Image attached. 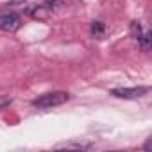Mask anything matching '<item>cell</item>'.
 <instances>
[{
	"label": "cell",
	"mask_w": 152,
	"mask_h": 152,
	"mask_svg": "<svg viewBox=\"0 0 152 152\" xmlns=\"http://www.w3.org/2000/svg\"><path fill=\"white\" fill-rule=\"evenodd\" d=\"M150 143H152V138H148V140L145 141V145H143V148H145V150H150Z\"/></svg>",
	"instance_id": "obj_8"
},
{
	"label": "cell",
	"mask_w": 152,
	"mask_h": 152,
	"mask_svg": "<svg viewBox=\"0 0 152 152\" xmlns=\"http://www.w3.org/2000/svg\"><path fill=\"white\" fill-rule=\"evenodd\" d=\"M68 99H70V95L64 93V91H52V93H45V95H41L39 99H36V100L32 102V106H36V107H39V109H50V107H54V106L64 104Z\"/></svg>",
	"instance_id": "obj_1"
},
{
	"label": "cell",
	"mask_w": 152,
	"mask_h": 152,
	"mask_svg": "<svg viewBox=\"0 0 152 152\" xmlns=\"http://www.w3.org/2000/svg\"><path fill=\"white\" fill-rule=\"evenodd\" d=\"M138 45L143 48V50H148L150 48V32H143L138 39Z\"/></svg>",
	"instance_id": "obj_5"
},
{
	"label": "cell",
	"mask_w": 152,
	"mask_h": 152,
	"mask_svg": "<svg viewBox=\"0 0 152 152\" xmlns=\"http://www.w3.org/2000/svg\"><path fill=\"white\" fill-rule=\"evenodd\" d=\"M148 90L145 88V86H136V88H116V90H113L111 93L115 95V97H118V99H138V97H141V95H145Z\"/></svg>",
	"instance_id": "obj_3"
},
{
	"label": "cell",
	"mask_w": 152,
	"mask_h": 152,
	"mask_svg": "<svg viewBox=\"0 0 152 152\" xmlns=\"http://www.w3.org/2000/svg\"><path fill=\"white\" fill-rule=\"evenodd\" d=\"M22 23V18L18 13H4V15H0V31H6V32H13L20 27Z\"/></svg>",
	"instance_id": "obj_2"
},
{
	"label": "cell",
	"mask_w": 152,
	"mask_h": 152,
	"mask_svg": "<svg viewBox=\"0 0 152 152\" xmlns=\"http://www.w3.org/2000/svg\"><path fill=\"white\" fill-rule=\"evenodd\" d=\"M90 145H83V143H66L61 145V148H88Z\"/></svg>",
	"instance_id": "obj_7"
},
{
	"label": "cell",
	"mask_w": 152,
	"mask_h": 152,
	"mask_svg": "<svg viewBox=\"0 0 152 152\" xmlns=\"http://www.w3.org/2000/svg\"><path fill=\"white\" fill-rule=\"evenodd\" d=\"M90 32H91V36L93 38H102L104 36V32H106V25L102 23V22H93L91 23V29H90Z\"/></svg>",
	"instance_id": "obj_4"
},
{
	"label": "cell",
	"mask_w": 152,
	"mask_h": 152,
	"mask_svg": "<svg viewBox=\"0 0 152 152\" xmlns=\"http://www.w3.org/2000/svg\"><path fill=\"white\" fill-rule=\"evenodd\" d=\"M131 34H132L134 39H140V36L143 34V29H141L140 22H132V23H131Z\"/></svg>",
	"instance_id": "obj_6"
}]
</instances>
